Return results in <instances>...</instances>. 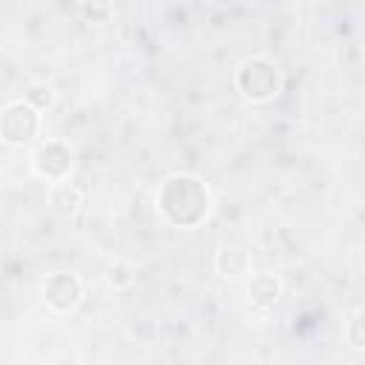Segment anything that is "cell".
I'll list each match as a JSON object with an SVG mask.
<instances>
[{
  "label": "cell",
  "mask_w": 365,
  "mask_h": 365,
  "mask_svg": "<svg viewBox=\"0 0 365 365\" xmlns=\"http://www.w3.org/2000/svg\"><path fill=\"white\" fill-rule=\"evenodd\" d=\"M154 202H157V214L168 225L197 228L208 220V214L214 208V194L197 174L177 171V174H168L160 182Z\"/></svg>",
  "instance_id": "1"
},
{
  "label": "cell",
  "mask_w": 365,
  "mask_h": 365,
  "mask_svg": "<svg viewBox=\"0 0 365 365\" xmlns=\"http://www.w3.org/2000/svg\"><path fill=\"white\" fill-rule=\"evenodd\" d=\"M282 86H285V77L279 66L268 57H248L234 71V88L251 106H265L277 100Z\"/></svg>",
  "instance_id": "2"
},
{
  "label": "cell",
  "mask_w": 365,
  "mask_h": 365,
  "mask_svg": "<svg viewBox=\"0 0 365 365\" xmlns=\"http://www.w3.org/2000/svg\"><path fill=\"white\" fill-rule=\"evenodd\" d=\"M43 128V111L34 108L26 97L9 100L0 111V140L11 148L29 145L34 137H40Z\"/></svg>",
  "instance_id": "3"
},
{
  "label": "cell",
  "mask_w": 365,
  "mask_h": 365,
  "mask_svg": "<svg viewBox=\"0 0 365 365\" xmlns=\"http://www.w3.org/2000/svg\"><path fill=\"white\" fill-rule=\"evenodd\" d=\"M86 297V285L74 271H51L40 282V299L54 317H71Z\"/></svg>",
  "instance_id": "4"
},
{
  "label": "cell",
  "mask_w": 365,
  "mask_h": 365,
  "mask_svg": "<svg viewBox=\"0 0 365 365\" xmlns=\"http://www.w3.org/2000/svg\"><path fill=\"white\" fill-rule=\"evenodd\" d=\"M74 160H77L74 148H71L66 140L51 137V140H43V143L31 151L29 165H31V174H34L37 180H43V182L51 185V182H60V180H68V177H71Z\"/></svg>",
  "instance_id": "5"
},
{
  "label": "cell",
  "mask_w": 365,
  "mask_h": 365,
  "mask_svg": "<svg viewBox=\"0 0 365 365\" xmlns=\"http://www.w3.org/2000/svg\"><path fill=\"white\" fill-rule=\"evenodd\" d=\"M245 297L254 311H271L282 297V279L274 271H254L245 282Z\"/></svg>",
  "instance_id": "6"
},
{
  "label": "cell",
  "mask_w": 365,
  "mask_h": 365,
  "mask_svg": "<svg viewBox=\"0 0 365 365\" xmlns=\"http://www.w3.org/2000/svg\"><path fill=\"white\" fill-rule=\"evenodd\" d=\"M83 202H86V188L80 182H74L71 177L60 180V182H51V188H48V208L57 217H63V220L74 217L83 208Z\"/></svg>",
  "instance_id": "7"
},
{
  "label": "cell",
  "mask_w": 365,
  "mask_h": 365,
  "mask_svg": "<svg viewBox=\"0 0 365 365\" xmlns=\"http://www.w3.org/2000/svg\"><path fill=\"white\" fill-rule=\"evenodd\" d=\"M214 268H217V274L225 277V279L248 277V274H251V254L242 251V248H234V245L220 248V251L214 254Z\"/></svg>",
  "instance_id": "8"
},
{
  "label": "cell",
  "mask_w": 365,
  "mask_h": 365,
  "mask_svg": "<svg viewBox=\"0 0 365 365\" xmlns=\"http://www.w3.org/2000/svg\"><path fill=\"white\" fill-rule=\"evenodd\" d=\"M23 97H26L34 108H40L43 114L54 106V88H51V86H46V83H31V86H26Z\"/></svg>",
  "instance_id": "9"
},
{
  "label": "cell",
  "mask_w": 365,
  "mask_h": 365,
  "mask_svg": "<svg viewBox=\"0 0 365 365\" xmlns=\"http://www.w3.org/2000/svg\"><path fill=\"white\" fill-rule=\"evenodd\" d=\"M345 342L356 351H365V311L351 314V319L345 322Z\"/></svg>",
  "instance_id": "10"
},
{
  "label": "cell",
  "mask_w": 365,
  "mask_h": 365,
  "mask_svg": "<svg viewBox=\"0 0 365 365\" xmlns=\"http://www.w3.org/2000/svg\"><path fill=\"white\" fill-rule=\"evenodd\" d=\"M106 282H108L111 288H125V285L131 282V265L114 262V265L108 268V274H106Z\"/></svg>",
  "instance_id": "11"
},
{
  "label": "cell",
  "mask_w": 365,
  "mask_h": 365,
  "mask_svg": "<svg viewBox=\"0 0 365 365\" xmlns=\"http://www.w3.org/2000/svg\"><path fill=\"white\" fill-rule=\"evenodd\" d=\"M200 3H202V0H200Z\"/></svg>",
  "instance_id": "12"
}]
</instances>
